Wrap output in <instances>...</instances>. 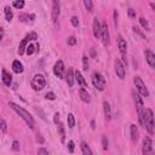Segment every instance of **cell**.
<instances>
[{
	"mask_svg": "<svg viewBox=\"0 0 155 155\" xmlns=\"http://www.w3.org/2000/svg\"><path fill=\"white\" fill-rule=\"evenodd\" d=\"M9 106L21 116V118L24 120V122L27 124L30 128H34V124H35V122H34V119H33V116H32L27 110H25L24 108H22V107H20L18 104H16L15 102H9Z\"/></svg>",
	"mask_w": 155,
	"mask_h": 155,
	"instance_id": "6da1fadb",
	"label": "cell"
},
{
	"mask_svg": "<svg viewBox=\"0 0 155 155\" xmlns=\"http://www.w3.org/2000/svg\"><path fill=\"white\" fill-rule=\"evenodd\" d=\"M144 127L147 128L149 135L154 133V115L150 108L144 109Z\"/></svg>",
	"mask_w": 155,
	"mask_h": 155,
	"instance_id": "7a4b0ae2",
	"label": "cell"
},
{
	"mask_svg": "<svg viewBox=\"0 0 155 155\" xmlns=\"http://www.w3.org/2000/svg\"><path fill=\"white\" fill-rule=\"evenodd\" d=\"M92 84L98 91H103V90L106 88V78L103 76L101 73L96 72L92 75Z\"/></svg>",
	"mask_w": 155,
	"mask_h": 155,
	"instance_id": "3957f363",
	"label": "cell"
},
{
	"mask_svg": "<svg viewBox=\"0 0 155 155\" xmlns=\"http://www.w3.org/2000/svg\"><path fill=\"white\" fill-rule=\"evenodd\" d=\"M46 81H45V78L41 74H36L34 75L33 80H32V87L35 90V91H41V90L45 87Z\"/></svg>",
	"mask_w": 155,
	"mask_h": 155,
	"instance_id": "277c9868",
	"label": "cell"
},
{
	"mask_svg": "<svg viewBox=\"0 0 155 155\" xmlns=\"http://www.w3.org/2000/svg\"><path fill=\"white\" fill-rule=\"evenodd\" d=\"M133 81H135V85H136V88H137L138 93L141 96H143V97H148L149 96V91H148L146 84L143 83V80L141 79V76H136Z\"/></svg>",
	"mask_w": 155,
	"mask_h": 155,
	"instance_id": "5b68a950",
	"label": "cell"
},
{
	"mask_svg": "<svg viewBox=\"0 0 155 155\" xmlns=\"http://www.w3.org/2000/svg\"><path fill=\"white\" fill-rule=\"evenodd\" d=\"M51 17H52L54 25L58 29L59 28V22H58V17H59V1H58V0H52V14H51Z\"/></svg>",
	"mask_w": 155,
	"mask_h": 155,
	"instance_id": "8992f818",
	"label": "cell"
},
{
	"mask_svg": "<svg viewBox=\"0 0 155 155\" xmlns=\"http://www.w3.org/2000/svg\"><path fill=\"white\" fill-rule=\"evenodd\" d=\"M103 45L104 46H109L110 44V39H109V30H108V24L107 22H102L101 23V36Z\"/></svg>",
	"mask_w": 155,
	"mask_h": 155,
	"instance_id": "52a82bcc",
	"label": "cell"
},
{
	"mask_svg": "<svg viewBox=\"0 0 155 155\" xmlns=\"http://www.w3.org/2000/svg\"><path fill=\"white\" fill-rule=\"evenodd\" d=\"M115 73H116V75H118L119 79H121V80L125 79L126 69H125V64L121 62L120 58H116L115 59Z\"/></svg>",
	"mask_w": 155,
	"mask_h": 155,
	"instance_id": "ba28073f",
	"label": "cell"
},
{
	"mask_svg": "<svg viewBox=\"0 0 155 155\" xmlns=\"http://www.w3.org/2000/svg\"><path fill=\"white\" fill-rule=\"evenodd\" d=\"M54 73L58 79H62V78L64 76V63H63V61H57L56 62L55 67H54Z\"/></svg>",
	"mask_w": 155,
	"mask_h": 155,
	"instance_id": "9c48e42d",
	"label": "cell"
},
{
	"mask_svg": "<svg viewBox=\"0 0 155 155\" xmlns=\"http://www.w3.org/2000/svg\"><path fill=\"white\" fill-rule=\"evenodd\" d=\"M151 150H153V142L149 137H146L143 141V149H142V151H143L144 155H147V154H150Z\"/></svg>",
	"mask_w": 155,
	"mask_h": 155,
	"instance_id": "30bf717a",
	"label": "cell"
},
{
	"mask_svg": "<svg viewBox=\"0 0 155 155\" xmlns=\"http://www.w3.org/2000/svg\"><path fill=\"white\" fill-rule=\"evenodd\" d=\"M144 55H146V61L150 66V68H155V55H154L153 51L151 50H147L144 52Z\"/></svg>",
	"mask_w": 155,
	"mask_h": 155,
	"instance_id": "8fae6325",
	"label": "cell"
},
{
	"mask_svg": "<svg viewBox=\"0 0 155 155\" xmlns=\"http://www.w3.org/2000/svg\"><path fill=\"white\" fill-rule=\"evenodd\" d=\"M74 79L78 81V84H79L83 88H86V87H87V83H86V80H85V78L83 76V74H81L79 70H76V72H75V74H74Z\"/></svg>",
	"mask_w": 155,
	"mask_h": 155,
	"instance_id": "7c38bea8",
	"label": "cell"
},
{
	"mask_svg": "<svg viewBox=\"0 0 155 155\" xmlns=\"http://www.w3.org/2000/svg\"><path fill=\"white\" fill-rule=\"evenodd\" d=\"M118 46H119V50H120V54L121 55H126V51H127V44H126V40L119 35L118 36Z\"/></svg>",
	"mask_w": 155,
	"mask_h": 155,
	"instance_id": "4fadbf2b",
	"label": "cell"
},
{
	"mask_svg": "<svg viewBox=\"0 0 155 155\" xmlns=\"http://www.w3.org/2000/svg\"><path fill=\"white\" fill-rule=\"evenodd\" d=\"M92 33H93L95 38H99V36H101V23H99V20H98V18H95V20H93V23H92Z\"/></svg>",
	"mask_w": 155,
	"mask_h": 155,
	"instance_id": "5bb4252c",
	"label": "cell"
},
{
	"mask_svg": "<svg viewBox=\"0 0 155 155\" xmlns=\"http://www.w3.org/2000/svg\"><path fill=\"white\" fill-rule=\"evenodd\" d=\"M66 80H67V84L69 87H73L74 85V70L73 68H69L68 72H67V75H66Z\"/></svg>",
	"mask_w": 155,
	"mask_h": 155,
	"instance_id": "9a60e30c",
	"label": "cell"
},
{
	"mask_svg": "<svg viewBox=\"0 0 155 155\" xmlns=\"http://www.w3.org/2000/svg\"><path fill=\"white\" fill-rule=\"evenodd\" d=\"M79 96H80L81 101L85 102V103H90V101H91V98H90V95H88V92H87L86 88H83V87H81V88L79 90Z\"/></svg>",
	"mask_w": 155,
	"mask_h": 155,
	"instance_id": "2e32d148",
	"label": "cell"
},
{
	"mask_svg": "<svg viewBox=\"0 0 155 155\" xmlns=\"http://www.w3.org/2000/svg\"><path fill=\"white\" fill-rule=\"evenodd\" d=\"M103 110H104V116H106V120L109 121L112 119V109H110V106L108 102H104L103 103Z\"/></svg>",
	"mask_w": 155,
	"mask_h": 155,
	"instance_id": "e0dca14e",
	"label": "cell"
},
{
	"mask_svg": "<svg viewBox=\"0 0 155 155\" xmlns=\"http://www.w3.org/2000/svg\"><path fill=\"white\" fill-rule=\"evenodd\" d=\"M12 70H14L16 74H21L23 72V64L18 59L14 61V63H12Z\"/></svg>",
	"mask_w": 155,
	"mask_h": 155,
	"instance_id": "ac0fdd59",
	"label": "cell"
},
{
	"mask_svg": "<svg viewBox=\"0 0 155 155\" xmlns=\"http://www.w3.org/2000/svg\"><path fill=\"white\" fill-rule=\"evenodd\" d=\"M28 38L27 36H25L24 39H23V40L20 43V46H18V55L20 56H22L24 52H25V49H27V44H28Z\"/></svg>",
	"mask_w": 155,
	"mask_h": 155,
	"instance_id": "d6986e66",
	"label": "cell"
},
{
	"mask_svg": "<svg viewBox=\"0 0 155 155\" xmlns=\"http://www.w3.org/2000/svg\"><path fill=\"white\" fill-rule=\"evenodd\" d=\"M3 83L6 86H11V84H12V76L5 69H3Z\"/></svg>",
	"mask_w": 155,
	"mask_h": 155,
	"instance_id": "ffe728a7",
	"label": "cell"
},
{
	"mask_svg": "<svg viewBox=\"0 0 155 155\" xmlns=\"http://www.w3.org/2000/svg\"><path fill=\"white\" fill-rule=\"evenodd\" d=\"M130 131H131V139H132V142H137V139H138V130H137V126L135 124L131 125Z\"/></svg>",
	"mask_w": 155,
	"mask_h": 155,
	"instance_id": "44dd1931",
	"label": "cell"
},
{
	"mask_svg": "<svg viewBox=\"0 0 155 155\" xmlns=\"http://www.w3.org/2000/svg\"><path fill=\"white\" fill-rule=\"evenodd\" d=\"M35 20V15H28V14H22L20 15V21L21 22H33Z\"/></svg>",
	"mask_w": 155,
	"mask_h": 155,
	"instance_id": "7402d4cb",
	"label": "cell"
},
{
	"mask_svg": "<svg viewBox=\"0 0 155 155\" xmlns=\"http://www.w3.org/2000/svg\"><path fill=\"white\" fill-rule=\"evenodd\" d=\"M80 148H81L83 154H85V155H91L92 154V150L90 149V147L87 146V143H86V142H84V141L80 143Z\"/></svg>",
	"mask_w": 155,
	"mask_h": 155,
	"instance_id": "603a6c76",
	"label": "cell"
},
{
	"mask_svg": "<svg viewBox=\"0 0 155 155\" xmlns=\"http://www.w3.org/2000/svg\"><path fill=\"white\" fill-rule=\"evenodd\" d=\"M132 96H133V99L136 103V107H143V99H142V97L138 93H136L135 91L132 92Z\"/></svg>",
	"mask_w": 155,
	"mask_h": 155,
	"instance_id": "cb8c5ba5",
	"label": "cell"
},
{
	"mask_svg": "<svg viewBox=\"0 0 155 155\" xmlns=\"http://www.w3.org/2000/svg\"><path fill=\"white\" fill-rule=\"evenodd\" d=\"M57 125H58V133L61 136V142H62V143H64V142H66V131H64V127L59 122Z\"/></svg>",
	"mask_w": 155,
	"mask_h": 155,
	"instance_id": "d4e9b609",
	"label": "cell"
},
{
	"mask_svg": "<svg viewBox=\"0 0 155 155\" xmlns=\"http://www.w3.org/2000/svg\"><path fill=\"white\" fill-rule=\"evenodd\" d=\"M84 4H85V7L88 12H92L93 11V3L92 0H84Z\"/></svg>",
	"mask_w": 155,
	"mask_h": 155,
	"instance_id": "484cf974",
	"label": "cell"
},
{
	"mask_svg": "<svg viewBox=\"0 0 155 155\" xmlns=\"http://www.w3.org/2000/svg\"><path fill=\"white\" fill-rule=\"evenodd\" d=\"M67 120H68V126H69V128H73V127L75 126V119H74V115H73V114H68Z\"/></svg>",
	"mask_w": 155,
	"mask_h": 155,
	"instance_id": "4316f807",
	"label": "cell"
},
{
	"mask_svg": "<svg viewBox=\"0 0 155 155\" xmlns=\"http://www.w3.org/2000/svg\"><path fill=\"white\" fill-rule=\"evenodd\" d=\"M14 7L15 9H18V10H21V9H23L24 7V0H15L14 1Z\"/></svg>",
	"mask_w": 155,
	"mask_h": 155,
	"instance_id": "83f0119b",
	"label": "cell"
},
{
	"mask_svg": "<svg viewBox=\"0 0 155 155\" xmlns=\"http://www.w3.org/2000/svg\"><path fill=\"white\" fill-rule=\"evenodd\" d=\"M139 23L142 24V27H143V28H146L147 30H150V25H149L148 21H147L144 17H141V18H139Z\"/></svg>",
	"mask_w": 155,
	"mask_h": 155,
	"instance_id": "f1b7e54d",
	"label": "cell"
},
{
	"mask_svg": "<svg viewBox=\"0 0 155 155\" xmlns=\"http://www.w3.org/2000/svg\"><path fill=\"white\" fill-rule=\"evenodd\" d=\"M0 130H1L4 133L7 132V124H6V121H5L4 119H1V118H0Z\"/></svg>",
	"mask_w": 155,
	"mask_h": 155,
	"instance_id": "f546056e",
	"label": "cell"
},
{
	"mask_svg": "<svg viewBox=\"0 0 155 155\" xmlns=\"http://www.w3.org/2000/svg\"><path fill=\"white\" fill-rule=\"evenodd\" d=\"M5 17H6V21H7V22H10V21L12 20V17H14V15H12L10 7H6V9H5Z\"/></svg>",
	"mask_w": 155,
	"mask_h": 155,
	"instance_id": "4dcf8cb0",
	"label": "cell"
},
{
	"mask_svg": "<svg viewBox=\"0 0 155 155\" xmlns=\"http://www.w3.org/2000/svg\"><path fill=\"white\" fill-rule=\"evenodd\" d=\"M35 50H36V49H35V45H32V44H30L29 46H27V49H25V52H27L28 56H30V55H33V54L35 52Z\"/></svg>",
	"mask_w": 155,
	"mask_h": 155,
	"instance_id": "1f68e13d",
	"label": "cell"
},
{
	"mask_svg": "<svg viewBox=\"0 0 155 155\" xmlns=\"http://www.w3.org/2000/svg\"><path fill=\"white\" fill-rule=\"evenodd\" d=\"M127 15H128V17H130V18H136L137 12H136L135 9H128L127 10Z\"/></svg>",
	"mask_w": 155,
	"mask_h": 155,
	"instance_id": "d6a6232c",
	"label": "cell"
},
{
	"mask_svg": "<svg viewBox=\"0 0 155 155\" xmlns=\"http://www.w3.org/2000/svg\"><path fill=\"white\" fill-rule=\"evenodd\" d=\"M102 146H103V149H104V150L108 149V139H107V136H103V137H102Z\"/></svg>",
	"mask_w": 155,
	"mask_h": 155,
	"instance_id": "836d02e7",
	"label": "cell"
},
{
	"mask_svg": "<svg viewBox=\"0 0 155 155\" xmlns=\"http://www.w3.org/2000/svg\"><path fill=\"white\" fill-rule=\"evenodd\" d=\"M67 44L70 45V46H74L76 44V38L75 36H69L68 40H67Z\"/></svg>",
	"mask_w": 155,
	"mask_h": 155,
	"instance_id": "e575fe53",
	"label": "cell"
},
{
	"mask_svg": "<svg viewBox=\"0 0 155 155\" xmlns=\"http://www.w3.org/2000/svg\"><path fill=\"white\" fill-rule=\"evenodd\" d=\"M83 66H84V70L88 69V58H87V56L83 57Z\"/></svg>",
	"mask_w": 155,
	"mask_h": 155,
	"instance_id": "d590c367",
	"label": "cell"
},
{
	"mask_svg": "<svg viewBox=\"0 0 155 155\" xmlns=\"http://www.w3.org/2000/svg\"><path fill=\"white\" fill-rule=\"evenodd\" d=\"M27 38H28V40H36V39H38V35H36V33L32 32V33H29V34L27 35Z\"/></svg>",
	"mask_w": 155,
	"mask_h": 155,
	"instance_id": "8d00e7d4",
	"label": "cell"
},
{
	"mask_svg": "<svg viewBox=\"0 0 155 155\" xmlns=\"http://www.w3.org/2000/svg\"><path fill=\"white\" fill-rule=\"evenodd\" d=\"M70 21H72V24L74 25V27H78V25H79V18H78L76 16H73Z\"/></svg>",
	"mask_w": 155,
	"mask_h": 155,
	"instance_id": "74e56055",
	"label": "cell"
},
{
	"mask_svg": "<svg viewBox=\"0 0 155 155\" xmlns=\"http://www.w3.org/2000/svg\"><path fill=\"white\" fill-rule=\"evenodd\" d=\"M46 98L50 99V101H55V99H56V96H55L54 92H47V93H46Z\"/></svg>",
	"mask_w": 155,
	"mask_h": 155,
	"instance_id": "f35d334b",
	"label": "cell"
},
{
	"mask_svg": "<svg viewBox=\"0 0 155 155\" xmlns=\"http://www.w3.org/2000/svg\"><path fill=\"white\" fill-rule=\"evenodd\" d=\"M133 32H135V33H137V34H138V35H139V36H141L142 39H146V36H144V34H143V33H142V32H141V30H139V29H138L137 27H133Z\"/></svg>",
	"mask_w": 155,
	"mask_h": 155,
	"instance_id": "ab89813d",
	"label": "cell"
},
{
	"mask_svg": "<svg viewBox=\"0 0 155 155\" xmlns=\"http://www.w3.org/2000/svg\"><path fill=\"white\" fill-rule=\"evenodd\" d=\"M68 149H69V153H73V151H74V142H73V141H69V142H68Z\"/></svg>",
	"mask_w": 155,
	"mask_h": 155,
	"instance_id": "60d3db41",
	"label": "cell"
},
{
	"mask_svg": "<svg viewBox=\"0 0 155 155\" xmlns=\"http://www.w3.org/2000/svg\"><path fill=\"white\" fill-rule=\"evenodd\" d=\"M118 17H119V15H118V11H114V24H115V27H118Z\"/></svg>",
	"mask_w": 155,
	"mask_h": 155,
	"instance_id": "b9f144b4",
	"label": "cell"
},
{
	"mask_svg": "<svg viewBox=\"0 0 155 155\" xmlns=\"http://www.w3.org/2000/svg\"><path fill=\"white\" fill-rule=\"evenodd\" d=\"M54 122H55V124H58V122H59V114H58V113H56V114L54 115Z\"/></svg>",
	"mask_w": 155,
	"mask_h": 155,
	"instance_id": "7bdbcfd3",
	"label": "cell"
},
{
	"mask_svg": "<svg viewBox=\"0 0 155 155\" xmlns=\"http://www.w3.org/2000/svg\"><path fill=\"white\" fill-rule=\"evenodd\" d=\"M12 149H14V150H18V149H20V146H18V142H17V141H14V144H12Z\"/></svg>",
	"mask_w": 155,
	"mask_h": 155,
	"instance_id": "ee69618b",
	"label": "cell"
},
{
	"mask_svg": "<svg viewBox=\"0 0 155 155\" xmlns=\"http://www.w3.org/2000/svg\"><path fill=\"white\" fill-rule=\"evenodd\" d=\"M38 154H45V155H47V154H49V151H47L46 149H44V148H39Z\"/></svg>",
	"mask_w": 155,
	"mask_h": 155,
	"instance_id": "f6af8a7d",
	"label": "cell"
},
{
	"mask_svg": "<svg viewBox=\"0 0 155 155\" xmlns=\"http://www.w3.org/2000/svg\"><path fill=\"white\" fill-rule=\"evenodd\" d=\"M3 36H4V32H3V29H0V41L3 40Z\"/></svg>",
	"mask_w": 155,
	"mask_h": 155,
	"instance_id": "bcb514c9",
	"label": "cell"
},
{
	"mask_svg": "<svg viewBox=\"0 0 155 155\" xmlns=\"http://www.w3.org/2000/svg\"><path fill=\"white\" fill-rule=\"evenodd\" d=\"M36 139H38V142H40V143H44V139H43L40 136H38V138H36Z\"/></svg>",
	"mask_w": 155,
	"mask_h": 155,
	"instance_id": "7dc6e473",
	"label": "cell"
},
{
	"mask_svg": "<svg viewBox=\"0 0 155 155\" xmlns=\"http://www.w3.org/2000/svg\"><path fill=\"white\" fill-rule=\"evenodd\" d=\"M150 7H151V10H153V11H155V5H154L153 3L150 4Z\"/></svg>",
	"mask_w": 155,
	"mask_h": 155,
	"instance_id": "c3c4849f",
	"label": "cell"
},
{
	"mask_svg": "<svg viewBox=\"0 0 155 155\" xmlns=\"http://www.w3.org/2000/svg\"><path fill=\"white\" fill-rule=\"evenodd\" d=\"M91 127H92V128L96 127V126H95V121H91Z\"/></svg>",
	"mask_w": 155,
	"mask_h": 155,
	"instance_id": "681fc988",
	"label": "cell"
}]
</instances>
